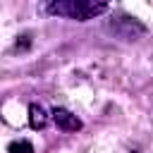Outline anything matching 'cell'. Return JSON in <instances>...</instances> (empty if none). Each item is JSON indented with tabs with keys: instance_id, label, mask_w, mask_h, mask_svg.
<instances>
[{
	"instance_id": "cell-1",
	"label": "cell",
	"mask_w": 153,
	"mask_h": 153,
	"mask_svg": "<svg viewBox=\"0 0 153 153\" xmlns=\"http://www.w3.org/2000/svg\"><path fill=\"white\" fill-rule=\"evenodd\" d=\"M45 10H48V14H55V17L88 22L93 17H100L108 10V5L96 2V0H55V2H48Z\"/></svg>"
},
{
	"instance_id": "cell-2",
	"label": "cell",
	"mask_w": 153,
	"mask_h": 153,
	"mask_svg": "<svg viewBox=\"0 0 153 153\" xmlns=\"http://www.w3.org/2000/svg\"><path fill=\"white\" fill-rule=\"evenodd\" d=\"M108 29L117 36V38H124V41H136L146 33V26L136 19V17H129L124 12L115 14L112 19H108Z\"/></svg>"
},
{
	"instance_id": "cell-3",
	"label": "cell",
	"mask_w": 153,
	"mask_h": 153,
	"mask_svg": "<svg viewBox=\"0 0 153 153\" xmlns=\"http://www.w3.org/2000/svg\"><path fill=\"white\" fill-rule=\"evenodd\" d=\"M50 115H53V122L57 124V129H62V131H79L81 129V120L65 108H55Z\"/></svg>"
},
{
	"instance_id": "cell-4",
	"label": "cell",
	"mask_w": 153,
	"mask_h": 153,
	"mask_svg": "<svg viewBox=\"0 0 153 153\" xmlns=\"http://www.w3.org/2000/svg\"><path fill=\"white\" fill-rule=\"evenodd\" d=\"M29 124L33 127V129H43L45 124H48V115H45V110L41 108V105H29Z\"/></svg>"
},
{
	"instance_id": "cell-5",
	"label": "cell",
	"mask_w": 153,
	"mask_h": 153,
	"mask_svg": "<svg viewBox=\"0 0 153 153\" xmlns=\"http://www.w3.org/2000/svg\"><path fill=\"white\" fill-rule=\"evenodd\" d=\"M7 153H33V146H31V141H26V139L10 141V143H7Z\"/></svg>"
}]
</instances>
